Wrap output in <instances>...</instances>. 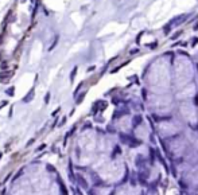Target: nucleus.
Masks as SVG:
<instances>
[{"label":"nucleus","mask_w":198,"mask_h":195,"mask_svg":"<svg viewBox=\"0 0 198 195\" xmlns=\"http://www.w3.org/2000/svg\"><path fill=\"white\" fill-rule=\"evenodd\" d=\"M181 34H182V31H178V32H177L175 35H174V36H172V39H175V38H178V36H179Z\"/></svg>","instance_id":"412c9836"},{"label":"nucleus","mask_w":198,"mask_h":195,"mask_svg":"<svg viewBox=\"0 0 198 195\" xmlns=\"http://www.w3.org/2000/svg\"><path fill=\"white\" fill-rule=\"evenodd\" d=\"M7 105H8V101H7V100H4V101H2V102H0V109H3V108H5Z\"/></svg>","instance_id":"f8f14e48"},{"label":"nucleus","mask_w":198,"mask_h":195,"mask_svg":"<svg viewBox=\"0 0 198 195\" xmlns=\"http://www.w3.org/2000/svg\"><path fill=\"white\" fill-rule=\"evenodd\" d=\"M50 97H51V94H50V93H46V96H45V98H43V100H45V104H46V105L50 102Z\"/></svg>","instance_id":"9b49d317"},{"label":"nucleus","mask_w":198,"mask_h":195,"mask_svg":"<svg viewBox=\"0 0 198 195\" xmlns=\"http://www.w3.org/2000/svg\"><path fill=\"white\" fill-rule=\"evenodd\" d=\"M34 96H35V88H31V89L28 90L27 94L22 98V102H24V104L31 102V101H33V98H34Z\"/></svg>","instance_id":"f257e3e1"},{"label":"nucleus","mask_w":198,"mask_h":195,"mask_svg":"<svg viewBox=\"0 0 198 195\" xmlns=\"http://www.w3.org/2000/svg\"><path fill=\"white\" fill-rule=\"evenodd\" d=\"M143 163H144L143 156H141V155H138V159H136V161H135V164H136L138 167H141V166H143Z\"/></svg>","instance_id":"423d86ee"},{"label":"nucleus","mask_w":198,"mask_h":195,"mask_svg":"<svg viewBox=\"0 0 198 195\" xmlns=\"http://www.w3.org/2000/svg\"><path fill=\"white\" fill-rule=\"evenodd\" d=\"M2 156H3V155H2V153H0V159H2Z\"/></svg>","instance_id":"b1692460"},{"label":"nucleus","mask_w":198,"mask_h":195,"mask_svg":"<svg viewBox=\"0 0 198 195\" xmlns=\"http://www.w3.org/2000/svg\"><path fill=\"white\" fill-rule=\"evenodd\" d=\"M12 113H14V108L11 106V109H10V114H8V117H12Z\"/></svg>","instance_id":"4be33fe9"},{"label":"nucleus","mask_w":198,"mask_h":195,"mask_svg":"<svg viewBox=\"0 0 198 195\" xmlns=\"http://www.w3.org/2000/svg\"><path fill=\"white\" fill-rule=\"evenodd\" d=\"M58 184H59V188H61V194H67V188L65 187V184H63V182H62V179L58 176Z\"/></svg>","instance_id":"20e7f679"},{"label":"nucleus","mask_w":198,"mask_h":195,"mask_svg":"<svg viewBox=\"0 0 198 195\" xmlns=\"http://www.w3.org/2000/svg\"><path fill=\"white\" fill-rule=\"evenodd\" d=\"M141 121H143V119H141V116H140V114L133 116V119H132V125H133V128L139 127L140 124H141Z\"/></svg>","instance_id":"f03ea898"},{"label":"nucleus","mask_w":198,"mask_h":195,"mask_svg":"<svg viewBox=\"0 0 198 195\" xmlns=\"http://www.w3.org/2000/svg\"><path fill=\"white\" fill-rule=\"evenodd\" d=\"M85 96H86V92H82V93H80V96H78V97H76V104H77V105H80V104L82 102V101H84Z\"/></svg>","instance_id":"39448f33"},{"label":"nucleus","mask_w":198,"mask_h":195,"mask_svg":"<svg viewBox=\"0 0 198 195\" xmlns=\"http://www.w3.org/2000/svg\"><path fill=\"white\" fill-rule=\"evenodd\" d=\"M197 42H198V38H194V42H193V46H195V44H197Z\"/></svg>","instance_id":"5701e85b"},{"label":"nucleus","mask_w":198,"mask_h":195,"mask_svg":"<svg viewBox=\"0 0 198 195\" xmlns=\"http://www.w3.org/2000/svg\"><path fill=\"white\" fill-rule=\"evenodd\" d=\"M65 122H66V117H63V119H62V121H61V124H59L58 127H62V125H63V124H65Z\"/></svg>","instance_id":"6ab92c4d"},{"label":"nucleus","mask_w":198,"mask_h":195,"mask_svg":"<svg viewBox=\"0 0 198 195\" xmlns=\"http://www.w3.org/2000/svg\"><path fill=\"white\" fill-rule=\"evenodd\" d=\"M14 93H15V86H10L8 89L5 90V94L8 97H14Z\"/></svg>","instance_id":"0eeeda50"},{"label":"nucleus","mask_w":198,"mask_h":195,"mask_svg":"<svg viewBox=\"0 0 198 195\" xmlns=\"http://www.w3.org/2000/svg\"><path fill=\"white\" fill-rule=\"evenodd\" d=\"M45 148H46V144H41V145H39V147L36 148V152H41V151H43Z\"/></svg>","instance_id":"4468645a"},{"label":"nucleus","mask_w":198,"mask_h":195,"mask_svg":"<svg viewBox=\"0 0 198 195\" xmlns=\"http://www.w3.org/2000/svg\"><path fill=\"white\" fill-rule=\"evenodd\" d=\"M82 86H84V82H81V83H80V85H78V88H77V89H76V90H74V97H76V96H77V93H78V92H80V89H81V88H82Z\"/></svg>","instance_id":"ddd939ff"},{"label":"nucleus","mask_w":198,"mask_h":195,"mask_svg":"<svg viewBox=\"0 0 198 195\" xmlns=\"http://www.w3.org/2000/svg\"><path fill=\"white\" fill-rule=\"evenodd\" d=\"M59 110H61V108H58V109H57V110H54V112L51 113V116H53V117H55V116H57V114H58V112H59Z\"/></svg>","instance_id":"a211bd4d"},{"label":"nucleus","mask_w":198,"mask_h":195,"mask_svg":"<svg viewBox=\"0 0 198 195\" xmlns=\"http://www.w3.org/2000/svg\"><path fill=\"white\" fill-rule=\"evenodd\" d=\"M90 127H92V124H90V122H86L85 125H84V129H86V128H90Z\"/></svg>","instance_id":"aec40b11"},{"label":"nucleus","mask_w":198,"mask_h":195,"mask_svg":"<svg viewBox=\"0 0 198 195\" xmlns=\"http://www.w3.org/2000/svg\"><path fill=\"white\" fill-rule=\"evenodd\" d=\"M77 72H78V67H77V66H74V67H73V70H72V74H70V82H73V81H74V77H76Z\"/></svg>","instance_id":"6e6552de"},{"label":"nucleus","mask_w":198,"mask_h":195,"mask_svg":"<svg viewBox=\"0 0 198 195\" xmlns=\"http://www.w3.org/2000/svg\"><path fill=\"white\" fill-rule=\"evenodd\" d=\"M58 39H59V36L57 35V36H55V39H54V42L51 43V46H50V47H49V51H53V49L55 47V46H57L58 44Z\"/></svg>","instance_id":"1a4fd4ad"},{"label":"nucleus","mask_w":198,"mask_h":195,"mask_svg":"<svg viewBox=\"0 0 198 195\" xmlns=\"http://www.w3.org/2000/svg\"><path fill=\"white\" fill-rule=\"evenodd\" d=\"M76 180H78V183H80V186L82 187V188H88V183L85 182V179L82 175H77L76 176Z\"/></svg>","instance_id":"7ed1b4c3"},{"label":"nucleus","mask_w":198,"mask_h":195,"mask_svg":"<svg viewBox=\"0 0 198 195\" xmlns=\"http://www.w3.org/2000/svg\"><path fill=\"white\" fill-rule=\"evenodd\" d=\"M170 31H171V28H170V26H166V27H164V34H166V35H167V34L170 32Z\"/></svg>","instance_id":"f3484780"},{"label":"nucleus","mask_w":198,"mask_h":195,"mask_svg":"<svg viewBox=\"0 0 198 195\" xmlns=\"http://www.w3.org/2000/svg\"><path fill=\"white\" fill-rule=\"evenodd\" d=\"M46 167H47V168H49V171H51V172H57V171H55V168H54V167H53L51 164H47Z\"/></svg>","instance_id":"dca6fc26"},{"label":"nucleus","mask_w":198,"mask_h":195,"mask_svg":"<svg viewBox=\"0 0 198 195\" xmlns=\"http://www.w3.org/2000/svg\"><path fill=\"white\" fill-rule=\"evenodd\" d=\"M34 141H35V139H34V137H33V139H30L28 141H27V144H26V147L28 148V147H30L31 144H34Z\"/></svg>","instance_id":"2eb2a0df"},{"label":"nucleus","mask_w":198,"mask_h":195,"mask_svg":"<svg viewBox=\"0 0 198 195\" xmlns=\"http://www.w3.org/2000/svg\"><path fill=\"white\" fill-rule=\"evenodd\" d=\"M22 174H23V168H20V170L18 171V172H16V174H15V176L12 178V182H14V180H16V179H18V178H19V176H20Z\"/></svg>","instance_id":"9d476101"}]
</instances>
